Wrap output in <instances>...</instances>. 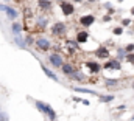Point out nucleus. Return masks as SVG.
<instances>
[{
	"label": "nucleus",
	"instance_id": "nucleus-1",
	"mask_svg": "<svg viewBox=\"0 0 134 121\" xmlns=\"http://www.w3.org/2000/svg\"><path fill=\"white\" fill-rule=\"evenodd\" d=\"M34 107H36L39 112H42L44 115H47L50 120H56V112L53 110V107H52L50 104H47V102H44V101H34Z\"/></svg>",
	"mask_w": 134,
	"mask_h": 121
},
{
	"label": "nucleus",
	"instance_id": "nucleus-2",
	"mask_svg": "<svg viewBox=\"0 0 134 121\" xmlns=\"http://www.w3.org/2000/svg\"><path fill=\"white\" fill-rule=\"evenodd\" d=\"M59 8H61V13L64 14V16H72L73 13H75V6H73V2H61L59 3Z\"/></svg>",
	"mask_w": 134,
	"mask_h": 121
},
{
	"label": "nucleus",
	"instance_id": "nucleus-3",
	"mask_svg": "<svg viewBox=\"0 0 134 121\" xmlns=\"http://www.w3.org/2000/svg\"><path fill=\"white\" fill-rule=\"evenodd\" d=\"M34 45H36L39 50H42V51H48V50L52 48V42H50L47 37H37L36 42H34Z\"/></svg>",
	"mask_w": 134,
	"mask_h": 121
},
{
	"label": "nucleus",
	"instance_id": "nucleus-4",
	"mask_svg": "<svg viewBox=\"0 0 134 121\" xmlns=\"http://www.w3.org/2000/svg\"><path fill=\"white\" fill-rule=\"evenodd\" d=\"M66 33H67V27L64 22H56L52 27V34L53 36H64Z\"/></svg>",
	"mask_w": 134,
	"mask_h": 121
},
{
	"label": "nucleus",
	"instance_id": "nucleus-5",
	"mask_svg": "<svg viewBox=\"0 0 134 121\" xmlns=\"http://www.w3.org/2000/svg\"><path fill=\"white\" fill-rule=\"evenodd\" d=\"M48 60H50V64H52L55 68H61L63 64H64V59H63V56H61L59 53H52V55L48 56Z\"/></svg>",
	"mask_w": 134,
	"mask_h": 121
},
{
	"label": "nucleus",
	"instance_id": "nucleus-6",
	"mask_svg": "<svg viewBox=\"0 0 134 121\" xmlns=\"http://www.w3.org/2000/svg\"><path fill=\"white\" fill-rule=\"evenodd\" d=\"M94 22H95V16L94 14H84V16L80 17V25H83L84 28L94 25Z\"/></svg>",
	"mask_w": 134,
	"mask_h": 121
},
{
	"label": "nucleus",
	"instance_id": "nucleus-7",
	"mask_svg": "<svg viewBox=\"0 0 134 121\" xmlns=\"http://www.w3.org/2000/svg\"><path fill=\"white\" fill-rule=\"evenodd\" d=\"M104 70H122V64L119 59H109L104 65H103Z\"/></svg>",
	"mask_w": 134,
	"mask_h": 121
},
{
	"label": "nucleus",
	"instance_id": "nucleus-8",
	"mask_svg": "<svg viewBox=\"0 0 134 121\" xmlns=\"http://www.w3.org/2000/svg\"><path fill=\"white\" fill-rule=\"evenodd\" d=\"M0 11L6 13V16H8V19H9V20H14V19L17 17V11H16L14 8H11V6H6V5H0Z\"/></svg>",
	"mask_w": 134,
	"mask_h": 121
},
{
	"label": "nucleus",
	"instance_id": "nucleus-9",
	"mask_svg": "<svg viewBox=\"0 0 134 121\" xmlns=\"http://www.w3.org/2000/svg\"><path fill=\"white\" fill-rule=\"evenodd\" d=\"M95 56H97L98 59H109V58H111L109 50H108L104 45H100V47L95 50Z\"/></svg>",
	"mask_w": 134,
	"mask_h": 121
},
{
	"label": "nucleus",
	"instance_id": "nucleus-10",
	"mask_svg": "<svg viewBox=\"0 0 134 121\" xmlns=\"http://www.w3.org/2000/svg\"><path fill=\"white\" fill-rule=\"evenodd\" d=\"M86 67L89 68V71L92 73V75H97V73H100L101 71V67L98 62H95V60H89V62H86Z\"/></svg>",
	"mask_w": 134,
	"mask_h": 121
},
{
	"label": "nucleus",
	"instance_id": "nucleus-11",
	"mask_svg": "<svg viewBox=\"0 0 134 121\" xmlns=\"http://www.w3.org/2000/svg\"><path fill=\"white\" fill-rule=\"evenodd\" d=\"M87 40H89V33L86 30L76 33V42H78V44H86Z\"/></svg>",
	"mask_w": 134,
	"mask_h": 121
},
{
	"label": "nucleus",
	"instance_id": "nucleus-12",
	"mask_svg": "<svg viewBox=\"0 0 134 121\" xmlns=\"http://www.w3.org/2000/svg\"><path fill=\"white\" fill-rule=\"evenodd\" d=\"M37 6L42 11H48L52 8V0H37Z\"/></svg>",
	"mask_w": 134,
	"mask_h": 121
},
{
	"label": "nucleus",
	"instance_id": "nucleus-13",
	"mask_svg": "<svg viewBox=\"0 0 134 121\" xmlns=\"http://www.w3.org/2000/svg\"><path fill=\"white\" fill-rule=\"evenodd\" d=\"M61 70H63V73H64V75H69V76H70V75L75 71V67H73L72 64H69V62H67V64L64 62V64H63V67H61Z\"/></svg>",
	"mask_w": 134,
	"mask_h": 121
},
{
	"label": "nucleus",
	"instance_id": "nucleus-14",
	"mask_svg": "<svg viewBox=\"0 0 134 121\" xmlns=\"http://www.w3.org/2000/svg\"><path fill=\"white\" fill-rule=\"evenodd\" d=\"M42 70H44V73H45V75H47V76H48L50 79H53L55 82H58V81H59V79H58V76H56V75H55V73H53L52 70H48V67H45L44 64H42Z\"/></svg>",
	"mask_w": 134,
	"mask_h": 121
},
{
	"label": "nucleus",
	"instance_id": "nucleus-15",
	"mask_svg": "<svg viewBox=\"0 0 134 121\" xmlns=\"http://www.w3.org/2000/svg\"><path fill=\"white\" fill-rule=\"evenodd\" d=\"M11 30H13V34H20L22 30H24V27L20 25V23H17V22H13V25H11Z\"/></svg>",
	"mask_w": 134,
	"mask_h": 121
},
{
	"label": "nucleus",
	"instance_id": "nucleus-16",
	"mask_svg": "<svg viewBox=\"0 0 134 121\" xmlns=\"http://www.w3.org/2000/svg\"><path fill=\"white\" fill-rule=\"evenodd\" d=\"M36 25H37L39 28H45V27L48 25V19H47V17H39V19L36 20Z\"/></svg>",
	"mask_w": 134,
	"mask_h": 121
},
{
	"label": "nucleus",
	"instance_id": "nucleus-17",
	"mask_svg": "<svg viewBox=\"0 0 134 121\" xmlns=\"http://www.w3.org/2000/svg\"><path fill=\"white\" fill-rule=\"evenodd\" d=\"M73 90L75 92H81V93H89V95H97L98 96V93L94 90H89V89H83V87H73Z\"/></svg>",
	"mask_w": 134,
	"mask_h": 121
},
{
	"label": "nucleus",
	"instance_id": "nucleus-18",
	"mask_svg": "<svg viewBox=\"0 0 134 121\" xmlns=\"http://www.w3.org/2000/svg\"><path fill=\"white\" fill-rule=\"evenodd\" d=\"M14 40H16V44H17V45H19L20 48H25V47H27V42H25V40H24V39L20 37V34H17Z\"/></svg>",
	"mask_w": 134,
	"mask_h": 121
},
{
	"label": "nucleus",
	"instance_id": "nucleus-19",
	"mask_svg": "<svg viewBox=\"0 0 134 121\" xmlns=\"http://www.w3.org/2000/svg\"><path fill=\"white\" fill-rule=\"evenodd\" d=\"M98 99H100L101 102H111V101L114 99V95H106V96H103V95H98Z\"/></svg>",
	"mask_w": 134,
	"mask_h": 121
},
{
	"label": "nucleus",
	"instance_id": "nucleus-20",
	"mask_svg": "<svg viewBox=\"0 0 134 121\" xmlns=\"http://www.w3.org/2000/svg\"><path fill=\"white\" fill-rule=\"evenodd\" d=\"M125 56H126V50L125 48H119L117 50V59L122 60V59H125Z\"/></svg>",
	"mask_w": 134,
	"mask_h": 121
},
{
	"label": "nucleus",
	"instance_id": "nucleus-21",
	"mask_svg": "<svg viewBox=\"0 0 134 121\" xmlns=\"http://www.w3.org/2000/svg\"><path fill=\"white\" fill-rule=\"evenodd\" d=\"M119 84V81L117 79H106V82H104V86L106 87H115Z\"/></svg>",
	"mask_w": 134,
	"mask_h": 121
},
{
	"label": "nucleus",
	"instance_id": "nucleus-22",
	"mask_svg": "<svg viewBox=\"0 0 134 121\" xmlns=\"http://www.w3.org/2000/svg\"><path fill=\"white\" fill-rule=\"evenodd\" d=\"M0 121H9V117H8V113L0 107Z\"/></svg>",
	"mask_w": 134,
	"mask_h": 121
},
{
	"label": "nucleus",
	"instance_id": "nucleus-23",
	"mask_svg": "<svg viewBox=\"0 0 134 121\" xmlns=\"http://www.w3.org/2000/svg\"><path fill=\"white\" fill-rule=\"evenodd\" d=\"M125 59H126V62H130V64H133V65H134V51H133V53H126Z\"/></svg>",
	"mask_w": 134,
	"mask_h": 121
},
{
	"label": "nucleus",
	"instance_id": "nucleus-24",
	"mask_svg": "<svg viewBox=\"0 0 134 121\" xmlns=\"http://www.w3.org/2000/svg\"><path fill=\"white\" fill-rule=\"evenodd\" d=\"M112 33H114L115 36H120V34H123V27H115V28L112 30Z\"/></svg>",
	"mask_w": 134,
	"mask_h": 121
},
{
	"label": "nucleus",
	"instance_id": "nucleus-25",
	"mask_svg": "<svg viewBox=\"0 0 134 121\" xmlns=\"http://www.w3.org/2000/svg\"><path fill=\"white\" fill-rule=\"evenodd\" d=\"M125 50H126V53H133L134 51V44H128V45L125 47Z\"/></svg>",
	"mask_w": 134,
	"mask_h": 121
},
{
	"label": "nucleus",
	"instance_id": "nucleus-26",
	"mask_svg": "<svg viewBox=\"0 0 134 121\" xmlns=\"http://www.w3.org/2000/svg\"><path fill=\"white\" fill-rule=\"evenodd\" d=\"M130 25H131L130 19H122V27H130Z\"/></svg>",
	"mask_w": 134,
	"mask_h": 121
},
{
	"label": "nucleus",
	"instance_id": "nucleus-27",
	"mask_svg": "<svg viewBox=\"0 0 134 121\" xmlns=\"http://www.w3.org/2000/svg\"><path fill=\"white\" fill-rule=\"evenodd\" d=\"M111 20H112L111 14H106V16H103V22H111Z\"/></svg>",
	"mask_w": 134,
	"mask_h": 121
},
{
	"label": "nucleus",
	"instance_id": "nucleus-28",
	"mask_svg": "<svg viewBox=\"0 0 134 121\" xmlns=\"http://www.w3.org/2000/svg\"><path fill=\"white\" fill-rule=\"evenodd\" d=\"M114 13H115V9H114L112 6H111V8H108V14H111V16H112Z\"/></svg>",
	"mask_w": 134,
	"mask_h": 121
},
{
	"label": "nucleus",
	"instance_id": "nucleus-29",
	"mask_svg": "<svg viewBox=\"0 0 134 121\" xmlns=\"http://www.w3.org/2000/svg\"><path fill=\"white\" fill-rule=\"evenodd\" d=\"M81 102H83L84 106H89V101H87V99H81Z\"/></svg>",
	"mask_w": 134,
	"mask_h": 121
},
{
	"label": "nucleus",
	"instance_id": "nucleus-30",
	"mask_svg": "<svg viewBox=\"0 0 134 121\" xmlns=\"http://www.w3.org/2000/svg\"><path fill=\"white\" fill-rule=\"evenodd\" d=\"M72 2H75V3H81V2H84V0H72Z\"/></svg>",
	"mask_w": 134,
	"mask_h": 121
},
{
	"label": "nucleus",
	"instance_id": "nucleus-31",
	"mask_svg": "<svg viewBox=\"0 0 134 121\" xmlns=\"http://www.w3.org/2000/svg\"><path fill=\"white\" fill-rule=\"evenodd\" d=\"M131 16H134V6L131 8Z\"/></svg>",
	"mask_w": 134,
	"mask_h": 121
},
{
	"label": "nucleus",
	"instance_id": "nucleus-32",
	"mask_svg": "<svg viewBox=\"0 0 134 121\" xmlns=\"http://www.w3.org/2000/svg\"><path fill=\"white\" fill-rule=\"evenodd\" d=\"M117 2H119V3H122V2H125V0H117Z\"/></svg>",
	"mask_w": 134,
	"mask_h": 121
},
{
	"label": "nucleus",
	"instance_id": "nucleus-33",
	"mask_svg": "<svg viewBox=\"0 0 134 121\" xmlns=\"http://www.w3.org/2000/svg\"><path fill=\"white\" fill-rule=\"evenodd\" d=\"M87 2H91V3H92V2H97V0H87Z\"/></svg>",
	"mask_w": 134,
	"mask_h": 121
},
{
	"label": "nucleus",
	"instance_id": "nucleus-34",
	"mask_svg": "<svg viewBox=\"0 0 134 121\" xmlns=\"http://www.w3.org/2000/svg\"><path fill=\"white\" fill-rule=\"evenodd\" d=\"M58 2H59V3H61V2H64V0H58Z\"/></svg>",
	"mask_w": 134,
	"mask_h": 121
},
{
	"label": "nucleus",
	"instance_id": "nucleus-35",
	"mask_svg": "<svg viewBox=\"0 0 134 121\" xmlns=\"http://www.w3.org/2000/svg\"><path fill=\"white\" fill-rule=\"evenodd\" d=\"M3 2H11V0H3Z\"/></svg>",
	"mask_w": 134,
	"mask_h": 121
},
{
	"label": "nucleus",
	"instance_id": "nucleus-36",
	"mask_svg": "<svg viewBox=\"0 0 134 121\" xmlns=\"http://www.w3.org/2000/svg\"><path fill=\"white\" fill-rule=\"evenodd\" d=\"M133 89H134V82H133Z\"/></svg>",
	"mask_w": 134,
	"mask_h": 121
},
{
	"label": "nucleus",
	"instance_id": "nucleus-37",
	"mask_svg": "<svg viewBox=\"0 0 134 121\" xmlns=\"http://www.w3.org/2000/svg\"><path fill=\"white\" fill-rule=\"evenodd\" d=\"M48 121H55V120H48Z\"/></svg>",
	"mask_w": 134,
	"mask_h": 121
},
{
	"label": "nucleus",
	"instance_id": "nucleus-38",
	"mask_svg": "<svg viewBox=\"0 0 134 121\" xmlns=\"http://www.w3.org/2000/svg\"><path fill=\"white\" fill-rule=\"evenodd\" d=\"M19 2H22V0H19Z\"/></svg>",
	"mask_w": 134,
	"mask_h": 121
},
{
	"label": "nucleus",
	"instance_id": "nucleus-39",
	"mask_svg": "<svg viewBox=\"0 0 134 121\" xmlns=\"http://www.w3.org/2000/svg\"><path fill=\"white\" fill-rule=\"evenodd\" d=\"M133 120H134V117H133Z\"/></svg>",
	"mask_w": 134,
	"mask_h": 121
}]
</instances>
